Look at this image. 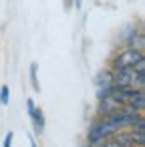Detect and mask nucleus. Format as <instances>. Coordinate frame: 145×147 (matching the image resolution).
<instances>
[{
  "instance_id": "nucleus-8",
  "label": "nucleus",
  "mask_w": 145,
  "mask_h": 147,
  "mask_svg": "<svg viewBox=\"0 0 145 147\" xmlns=\"http://www.w3.org/2000/svg\"><path fill=\"white\" fill-rule=\"evenodd\" d=\"M125 47H127V49H135V51H141V53H143V49H145V36H143V32L139 30V32H137V34L127 42V45H125Z\"/></svg>"
},
{
  "instance_id": "nucleus-10",
  "label": "nucleus",
  "mask_w": 145,
  "mask_h": 147,
  "mask_svg": "<svg viewBox=\"0 0 145 147\" xmlns=\"http://www.w3.org/2000/svg\"><path fill=\"white\" fill-rule=\"evenodd\" d=\"M36 75H38V65L32 63V65H30V75H28V77H30V85H32V89H34L36 93H40V83H38V77H36Z\"/></svg>"
},
{
  "instance_id": "nucleus-6",
  "label": "nucleus",
  "mask_w": 145,
  "mask_h": 147,
  "mask_svg": "<svg viewBox=\"0 0 145 147\" xmlns=\"http://www.w3.org/2000/svg\"><path fill=\"white\" fill-rule=\"evenodd\" d=\"M95 85H97V89H103V87H113V71H111V69L101 71V73L95 77Z\"/></svg>"
},
{
  "instance_id": "nucleus-3",
  "label": "nucleus",
  "mask_w": 145,
  "mask_h": 147,
  "mask_svg": "<svg viewBox=\"0 0 145 147\" xmlns=\"http://www.w3.org/2000/svg\"><path fill=\"white\" fill-rule=\"evenodd\" d=\"M135 77V71L129 69H115L113 71V87H131Z\"/></svg>"
},
{
  "instance_id": "nucleus-11",
  "label": "nucleus",
  "mask_w": 145,
  "mask_h": 147,
  "mask_svg": "<svg viewBox=\"0 0 145 147\" xmlns=\"http://www.w3.org/2000/svg\"><path fill=\"white\" fill-rule=\"evenodd\" d=\"M139 30H141V28H139V26H135V24L127 26V28L123 30V34H121V40H123V45H127V42H129V40H131V38H133V36L139 32Z\"/></svg>"
},
{
  "instance_id": "nucleus-9",
  "label": "nucleus",
  "mask_w": 145,
  "mask_h": 147,
  "mask_svg": "<svg viewBox=\"0 0 145 147\" xmlns=\"http://www.w3.org/2000/svg\"><path fill=\"white\" fill-rule=\"evenodd\" d=\"M129 135H131V141H133L135 147H145V131L129 129Z\"/></svg>"
},
{
  "instance_id": "nucleus-5",
  "label": "nucleus",
  "mask_w": 145,
  "mask_h": 147,
  "mask_svg": "<svg viewBox=\"0 0 145 147\" xmlns=\"http://www.w3.org/2000/svg\"><path fill=\"white\" fill-rule=\"evenodd\" d=\"M30 119H32V129H34V133L36 135H42V131H45V113H42V109H34V113L30 115Z\"/></svg>"
},
{
  "instance_id": "nucleus-14",
  "label": "nucleus",
  "mask_w": 145,
  "mask_h": 147,
  "mask_svg": "<svg viewBox=\"0 0 145 147\" xmlns=\"http://www.w3.org/2000/svg\"><path fill=\"white\" fill-rule=\"evenodd\" d=\"M12 139H14V133H12V131H8V133L4 135V141H2V147H12Z\"/></svg>"
},
{
  "instance_id": "nucleus-4",
  "label": "nucleus",
  "mask_w": 145,
  "mask_h": 147,
  "mask_svg": "<svg viewBox=\"0 0 145 147\" xmlns=\"http://www.w3.org/2000/svg\"><path fill=\"white\" fill-rule=\"evenodd\" d=\"M125 109H127V111H133V113L143 115V111H145V91H141V93H139V95H135L131 101H127V103H125Z\"/></svg>"
},
{
  "instance_id": "nucleus-18",
  "label": "nucleus",
  "mask_w": 145,
  "mask_h": 147,
  "mask_svg": "<svg viewBox=\"0 0 145 147\" xmlns=\"http://www.w3.org/2000/svg\"><path fill=\"white\" fill-rule=\"evenodd\" d=\"M30 147H36V141H34L32 137H30Z\"/></svg>"
},
{
  "instance_id": "nucleus-7",
  "label": "nucleus",
  "mask_w": 145,
  "mask_h": 147,
  "mask_svg": "<svg viewBox=\"0 0 145 147\" xmlns=\"http://www.w3.org/2000/svg\"><path fill=\"white\" fill-rule=\"evenodd\" d=\"M115 143H119L121 147H135L133 145V141H131V135H129V129H121V131H117L113 137H111Z\"/></svg>"
},
{
  "instance_id": "nucleus-12",
  "label": "nucleus",
  "mask_w": 145,
  "mask_h": 147,
  "mask_svg": "<svg viewBox=\"0 0 145 147\" xmlns=\"http://www.w3.org/2000/svg\"><path fill=\"white\" fill-rule=\"evenodd\" d=\"M8 101H10V87L8 85H2L0 87V105H8Z\"/></svg>"
},
{
  "instance_id": "nucleus-1",
  "label": "nucleus",
  "mask_w": 145,
  "mask_h": 147,
  "mask_svg": "<svg viewBox=\"0 0 145 147\" xmlns=\"http://www.w3.org/2000/svg\"><path fill=\"white\" fill-rule=\"evenodd\" d=\"M139 59H143V53L141 51H135V49H121L113 59H111V63H109V69L111 71H115V69H129V67H133Z\"/></svg>"
},
{
  "instance_id": "nucleus-16",
  "label": "nucleus",
  "mask_w": 145,
  "mask_h": 147,
  "mask_svg": "<svg viewBox=\"0 0 145 147\" xmlns=\"http://www.w3.org/2000/svg\"><path fill=\"white\" fill-rule=\"evenodd\" d=\"M101 147H121V145H119V143H115V141H113V139L109 137V139H107V141H105V143H103Z\"/></svg>"
},
{
  "instance_id": "nucleus-13",
  "label": "nucleus",
  "mask_w": 145,
  "mask_h": 147,
  "mask_svg": "<svg viewBox=\"0 0 145 147\" xmlns=\"http://www.w3.org/2000/svg\"><path fill=\"white\" fill-rule=\"evenodd\" d=\"M131 69H133L135 73H145V57H143V59H139V61H137Z\"/></svg>"
},
{
  "instance_id": "nucleus-17",
  "label": "nucleus",
  "mask_w": 145,
  "mask_h": 147,
  "mask_svg": "<svg viewBox=\"0 0 145 147\" xmlns=\"http://www.w3.org/2000/svg\"><path fill=\"white\" fill-rule=\"evenodd\" d=\"M73 2H75V6L79 8V6H81V2H83V0H73Z\"/></svg>"
},
{
  "instance_id": "nucleus-2",
  "label": "nucleus",
  "mask_w": 145,
  "mask_h": 147,
  "mask_svg": "<svg viewBox=\"0 0 145 147\" xmlns=\"http://www.w3.org/2000/svg\"><path fill=\"white\" fill-rule=\"evenodd\" d=\"M121 109H125V103H123L119 97L109 95V97H105V99H101V101H99L97 115H99V119H101V117H111V115L119 113Z\"/></svg>"
},
{
  "instance_id": "nucleus-15",
  "label": "nucleus",
  "mask_w": 145,
  "mask_h": 147,
  "mask_svg": "<svg viewBox=\"0 0 145 147\" xmlns=\"http://www.w3.org/2000/svg\"><path fill=\"white\" fill-rule=\"evenodd\" d=\"M26 109H28V115H32V113H34L36 105H34V101H32V99H26Z\"/></svg>"
}]
</instances>
